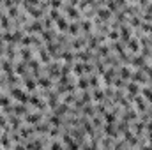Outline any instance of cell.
<instances>
[{
	"label": "cell",
	"instance_id": "6da1fadb",
	"mask_svg": "<svg viewBox=\"0 0 152 150\" xmlns=\"http://www.w3.org/2000/svg\"><path fill=\"white\" fill-rule=\"evenodd\" d=\"M25 120H27V124L35 126V124H39V122H41V115H39V113H28V115L25 117Z\"/></svg>",
	"mask_w": 152,
	"mask_h": 150
},
{
	"label": "cell",
	"instance_id": "7a4b0ae2",
	"mask_svg": "<svg viewBox=\"0 0 152 150\" xmlns=\"http://www.w3.org/2000/svg\"><path fill=\"white\" fill-rule=\"evenodd\" d=\"M12 97L18 99V101H21V103H27V101H28L27 94H25L23 90H19V88H14V90H12Z\"/></svg>",
	"mask_w": 152,
	"mask_h": 150
},
{
	"label": "cell",
	"instance_id": "3957f363",
	"mask_svg": "<svg viewBox=\"0 0 152 150\" xmlns=\"http://www.w3.org/2000/svg\"><path fill=\"white\" fill-rule=\"evenodd\" d=\"M34 129H35L37 134H44V133H50V124H48V122H43V124L39 122V124H35Z\"/></svg>",
	"mask_w": 152,
	"mask_h": 150
},
{
	"label": "cell",
	"instance_id": "277c9868",
	"mask_svg": "<svg viewBox=\"0 0 152 150\" xmlns=\"http://www.w3.org/2000/svg\"><path fill=\"white\" fill-rule=\"evenodd\" d=\"M128 92H129V99H133V97H136V95H138L140 87H138L136 83H131V85H128Z\"/></svg>",
	"mask_w": 152,
	"mask_h": 150
},
{
	"label": "cell",
	"instance_id": "5b68a950",
	"mask_svg": "<svg viewBox=\"0 0 152 150\" xmlns=\"http://www.w3.org/2000/svg\"><path fill=\"white\" fill-rule=\"evenodd\" d=\"M64 141H66V145H67V147H71V149H78V147H80V143H78V141H74V140H73L71 136H67V134L64 136Z\"/></svg>",
	"mask_w": 152,
	"mask_h": 150
},
{
	"label": "cell",
	"instance_id": "8992f818",
	"mask_svg": "<svg viewBox=\"0 0 152 150\" xmlns=\"http://www.w3.org/2000/svg\"><path fill=\"white\" fill-rule=\"evenodd\" d=\"M57 28H58V30H67V28H69L66 18H58V19H57Z\"/></svg>",
	"mask_w": 152,
	"mask_h": 150
},
{
	"label": "cell",
	"instance_id": "52a82bcc",
	"mask_svg": "<svg viewBox=\"0 0 152 150\" xmlns=\"http://www.w3.org/2000/svg\"><path fill=\"white\" fill-rule=\"evenodd\" d=\"M27 111H28V110H27L23 104H18V106H14V110H12V113H14V115H25Z\"/></svg>",
	"mask_w": 152,
	"mask_h": 150
},
{
	"label": "cell",
	"instance_id": "ba28073f",
	"mask_svg": "<svg viewBox=\"0 0 152 150\" xmlns=\"http://www.w3.org/2000/svg\"><path fill=\"white\" fill-rule=\"evenodd\" d=\"M66 11H67V16H69L71 19H76V18L80 16V14H78V11H74V7H73V5H69Z\"/></svg>",
	"mask_w": 152,
	"mask_h": 150
},
{
	"label": "cell",
	"instance_id": "9c48e42d",
	"mask_svg": "<svg viewBox=\"0 0 152 150\" xmlns=\"http://www.w3.org/2000/svg\"><path fill=\"white\" fill-rule=\"evenodd\" d=\"M131 78H133L136 83H143V81H145V76H143V72H142V71H138V72H136L135 76H131Z\"/></svg>",
	"mask_w": 152,
	"mask_h": 150
},
{
	"label": "cell",
	"instance_id": "30bf717a",
	"mask_svg": "<svg viewBox=\"0 0 152 150\" xmlns=\"http://www.w3.org/2000/svg\"><path fill=\"white\" fill-rule=\"evenodd\" d=\"M90 87V83H89V80H85V78H81L80 81H78V88H81V90H87Z\"/></svg>",
	"mask_w": 152,
	"mask_h": 150
},
{
	"label": "cell",
	"instance_id": "8fae6325",
	"mask_svg": "<svg viewBox=\"0 0 152 150\" xmlns=\"http://www.w3.org/2000/svg\"><path fill=\"white\" fill-rule=\"evenodd\" d=\"M11 126H12V129H19V126H21V120H19L18 117H11Z\"/></svg>",
	"mask_w": 152,
	"mask_h": 150
},
{
	"label": "cell",
	"instance_id": "7c38bea8",
	"mask_svg": "<svg viewBox=\"0 0 152 150\" xmlns=\"http://www.w3.org/2000/svg\"><path fill=\"white\" fill-rule=\"evenodd\" d=\"M128 46H129V50H131L133 53H138V50H140V46H138V41H131Z\"/></svg>",
	"mask_w": 152,
	"mask_h": 150
},
{
	"label": "cell",
	"instance_id": "4fadbf2b",
	"mask_svg": "<svg viewBox=\"0 0 152 150\" xmlns=\"http://www.w3.org/2000/svg\"><path fill=\"white\" fill-rule=\"evenodd\" d=\"M120 76H122L124 80H128V78H131L133 74H131V71H129L128 67H122V69H120Z\"/></svg>",
	"mask_w": 152,
	"mask_h": 150
},
{
	"label": "cell",
	"instance_id": "5bb4252c",
	"mask_svg": "<svg viewBox=\"0 0 152 150\" xmlns=\"http://www.w3.org/2000/svg\"><path fill=\"white\" fill-rule=\"evenodd\" d=\"M103 97H104V94H103L101 90H96V92L92 94V99H94V101H97V103H99V101H103Z\"/></svg>",
	"mask_w": 152,
	"mask_h": 150
},
{
	"label": "cell",
	"instance_id": "9a60e30c",
	"mask_svg": "<svg viewBox=\"0 0 152 150\" xmlns=\"http://www.w3.org/2000/svg\"><path fill=\"white\" fill-rule=\"evenodd\" d=\"M35 85H37L35 81H32V80H28V78L25 80V87H27L28 90H34V88H35Z\"/></svg>",
	"mask_w": 152,
	"mask_h": 150
},
{
	"label": "cell",
	"instance_id": "2e32d148",
	"mask_svg": "<svg viewBox=\"0 0 152 150\" xmlns=\"http://www.w3.org/2000/svg\"><path fill=\"white\" fill-rule=\"evenodd\" d=\"M104 117L108 124H115V113H104Z\"/></svg>",
	"mask_w": 152,
	"mask_h": 150
},
{
	"label": "cell",
	"instance_id": "e0dca14e",
	"mask_svg": "<svg viewBox=\"0 0 152 150\" xmlns=\"http://www.w3.org/2000/svg\"><path fill=\"white\" fill-rule=\"evenodd\" d=\"M142 94H143V97H145V99L152 101V90H151V88H143V90H142Z\"/></svg>",
	"mask_w": 152,
	"mask_h": 150
},
{
	"label": "cell",
	"instance_id": "ac0fdd59",
	"mask_svg": "<svg viewBox=\"0 0 152 150\" xmlns=\"http://www.w3.org/2000/svg\"><path fill=\"white\" fill-rule=\"evenodd\" d=\"M50 18H51V19H58V18H60V12H58V9H51V12H50Z\"/></svg>",
	"mask_w": 152,
	"mask_h": 150
},
{
	"label": "cell",
	"instance_id": "d6986e66",
	"mask_svg": "<svg viewBox=\"0 0 152 150\" xmlns=\"http://www.w3.org/2000/svg\"><path fill=\"white\" fill-rule=\"evenodd\" d=\"M0 27H2V28H9V18H4V16H2V18H0Z\"/></svg>",
	"mask_w": 152,
	"mask_h": 150
},
{
	"label": "cell",
	"instance_id": "ffe728a7",
	"mask_svg": "<svg viewBox=\"0 0 152 150\" xmlns=\"http://www.w3.org/2000/svg\"><path fill=\"white\" fill-rule=\"evenodd\" d=\"M108 37H110V41H117V39L120 37V34H119L117 30H113V32H110V34H108Z\"/></svg>",
	"mask_w": 152,
	"mask_h": 150
},
{
	"label": "cell",
	"instance_id": "44dd1931",
	"mask_svg": "<svg viewBox=\"0 0 152 150\" xmlns=\"http://www.w3.org/2000/svg\"><path fill=\"white\" fill-rule=\"evenodd\" d=\"M50 126H57V127L60 126V118H58V115H57V117H51V118H50Z\"/></svg>",
	"mask_w": 152,
	"mask_h": 150
},
{
	"label": "cell",
	"instance_id": "7402d4cb",
	"mask_svg": "<svg viewBox=\"0 0 152 150\" xmlns=\"http://www.w3.org/2000/svg\"><path fill=\"white\" fill-rule=\"evenodd\" d=\"M67 30H69V32H71V34H78V30H80V27H78V25H74V23H71V25H69V28H67Z\"/></svg>",
	"mask_w": 152,
	"mask_h": 150
},
{
	"label": "cell",
	"instance_id": "603a6c76",
	"mask_svg": "<svg viewBox=\"0 0 152 150\" xmlns=\"http://www.w3.org/2000/svg\"><path fill=\"white\" fill-rule=\"evenodd\" d=\"M81 65H83V64H78V65H76V67H74V69H73V71H74V72H76V74H81V72H83V71H85V67H81Z\"/></svg>",
	"mask_w": 152,
	"mask_h": 150
},
{
	"label": "cell",
	"instance_id": "cb8c5ba5",
	"mask_svg": "<svg viewBox=\"0 0 152 150\" xmlns=\"http://www.w3.org/2000/svg\"><path fill=\"white\" fill-rule=\"evenodd\" d=\"M48 147H50V149H60V147H64V145H62L60 141H53V143H50Z\"/></svg>",
	"mask_w": 152,
	"mask_h": 150
},
{
	"label": "cell",
	"instance_id": "d4e9b609",
	"mask_svg": "<svg viewBox=\"0 0 152 150\" xmlns=\"http://www.w3.org/2000/svg\"><path fill=\"white\" fill-rule=\"evenodd\" d=\"M99 16L104 18V19H108L110 18V11H99Z\"/></svg>",
	"mask_w": 152,
	"mask_h": 150
},
{
	"label": "cell",
	"instance_id": "484cf974",
	"mask_svg": "<svg viewBox=\"0 0 152 150\" xmlns=\"http://www.w3.org/2000/svg\"><path fill=\"white\" fill-rule=\"evenodd\" d=\"M21 57H23V60H28V58H30V51H28V50H23V51H21Z\"/></svg>",
	"mask_w": 152,
	"mask_h": 150
},
{
	"label": "cell",
	"instance_id": "4316f807",
	"mask_svg": "<svg viewBox=\"0 0 152 150\" xmlns=\"http://www.w3.org/2000/svg\"><path fill=\"white\" fill-rule=\"evenodd\" d=\"M39 85H41V87H50V80L43 78V80H39Z\"/></svg>",
	"mask_w": 152,
	"mask_h": 150
},
{
	"label": "cell",
	"instance_id": "83f0119b",
	"mask_svg": "<svg viewBox=\"0 0 152 150\" xmlns=\"http://www.w3.org/2000/svg\"><path fill=\"white\" fill-rule=\"evenodd\" d=\"M51 5H53V9H58L62 5V0H51Z\"/></svg>",
	"mask_w": 152,
	"mask_h": 150
},
{
	"label": "cell",
	"instance_id": "f1b7e54d",
	"mask_svg": "<svg viewBox=\"0 0 152 150\" xmlns=\"http://www.w3.org/2000/svg\"><path fill=\"white\" fill-rule=\"evenodd\" d=\"M9 16H18V11H16V7H9Z\"/></svg>",
	"mask_w": 152,
	"mask_h": 150
},
{
	"label": "cell",
	"instance_id": "f546056e",
	"mask_svg": "<svg viewBox=\"0 0 152 150\" xmlns=\"http://www.w3.org/2000/svg\"><path fill=\"white\" fill-rule=\"evenodd\" d=\"M92 126H94V127H99V126H101V118H99V117H96V118H94V122H92Z\"/></svg>",
	"mask_w": 152,
	"mask_h": 150
},
{
	"label": "cell",
	"instance_id": "4dcf8cb0",
	"mask_svg": "<svg viewBox=\"0 0 152 150\" xmlns=\"http://www.w3.org/2000/svg\"><path fill=\"white\" fill-rule=\"evenodd\" d=\"M62 57H64V60H66V62H69V60H73V55H71V53H64Z\"/></svg>",
	"mask_w": 152,
	"mask_h": 150
},
{
	"label": "cell",
	"instance_id": "1f68e13d",
	"mask_svg": "<svg viewBox=\"0 0 152 150\" xmlns=\"http://www.w3.org/2000/svg\"><path fill=\"white\" fill-rule=\"evenodd\" d=\"M5 124H7V120H5V117H4V115L0 113V127H4Z\"/></svg>",
	"mask_w": 152,
	"mask_h": 150
},
{
	"label": "cell",
	"instance_id": "d6a6232c",
	"mask_svg": "<svg viewBox=\"0 0 152 150\" xmlns=\"http://www.w3.org/2000/svg\"><path fill=\"white\" fill-rule=\"evenodd\" d=\"M74 99H76L74 95H67V97H66V104H69V103H73Z\"/></svg>",
	"mask_w": 152,
	"mask_h": 150
},
{
	"label": "cell",
	"instance_id": "836d02e7",
	"mask_svg": "<svg viewBox=\"0 0 152 150\" xmlns=\"http://www.w3.org/2000/svg\"><path fill=\"white\" fill-rule=\"evenodd\" d=\"M115 2H117L119 5H124V4H126V0H115Z\"/></svg>",
	"mask_w": 152,
	"mask_h": 150
},
{
	"label": "cell",
	"instance_id": "e575fe53",
	"mask_svg": "<svg viewBox=\"0 0 152 150\" xmlns=\"http://www.w3.org/2000/svg\"><path fill=\"white\" fill-rule=\"evenodd\" d=\"M0 57H2V48H0Z\"/></svg>",
	"mask_w": 152,
	"mask_h": 150
},
{
	"label": "cell",
	"instance_id": "d590c367",
	"mask_svg": "<svg viewBox=\"0 0 152 150\" xmlns=\"http://www.w3.org/2000/svg\"><path fill=\"white\" fill-rule=\"evenodd\" d=\"M2 2H4V0H0V4H2Z\"/></svg>",
	"mask_w": 152,
	"mask_h": 150
}]
</instances>
